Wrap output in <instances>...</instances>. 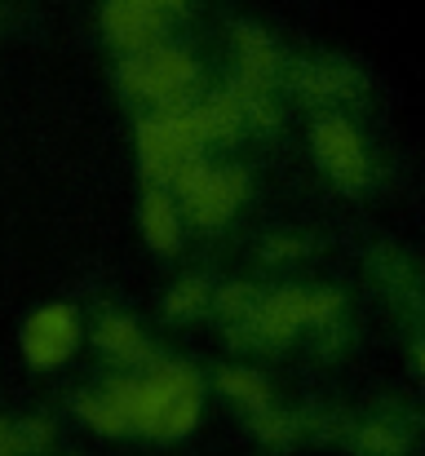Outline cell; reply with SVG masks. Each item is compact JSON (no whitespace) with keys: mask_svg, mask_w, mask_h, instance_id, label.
Wrapping results in <instances>:
<instances>
[{"mask_svg":"<svg viewBox=\"0 0 425 456\" xmlns=\"http://www.w3.org/2000/svg\"><path fill=\"white\" fill-rule=\"evenodd\" d=\"M231 94H235V102H240V111H244V125H253V129H262V134H271V129L280 125V102H275L271 85L235 80Z\"/></svg>","mask_w":425,"mask_h":456,"instance_id":"5bb4252c","label":"cell"},{"mask_svg":"<svg viewBox=\"0 0 425 456\" xmlns=\"http://www.w3.org/2000/svg\"><path fill=\"white\" fill-rule=\"evenodd\" d=\"M301 253H306V240H297V235H271L262 244V257L266 262H297Z\"/></svg>","mask_w":425,"mask_h":456,"instance_id":"7402d4cb","label":"cell"},{"mask_svg":"<svg viewBox=\"0 0 425 456\" xmlns=\"http://www.w3.org/2000/svg\"><path fill=\"white\" fill-rule=\"evenodd\" d=\"M0 456H31L18 439V426H9V421H0Z\"/></svg>","mask_w":425,"mask_h":456,"instance_id":"603a6c76","label":"cell"},{"mask_svg":"<svg viewBox=\"0 0 425 456\" xmlns=\"http://www.w3.org/2000/svg\"><path fill=\"white\" fill-rule=\"evenodd\" d=\"M195 80H200V67L186 49L177 45H146L138 53H129L120 62V89L138 102H155V111H186L195 107L191 94H195Z\"/></svg>","mask_w":425,"mask_h":456,"instance_id":"7a4b0ae2","label":"cell"},{"mask_svg":"<svg viewBox=\"0 0 425 456\" xmlns=\"http://www.w3.org/2000/svg\"><path fill=\"white\" fill-rule=\"evenodd\" d=\"M76 412H80V421H85L89 430H98V435H125V430H129V426H125V417H120V408H116V399H111L107 390L80 395Z\"/></svg>","mask_w":425,"mask_h":456,"instance_id":"2e32d148","label":"cell"},{"mask_svg":"<svg viewBox=\"0 0 425 456\" xmlns=\"http://www.w3.org/2000/svg\"><path fill=\"white\" fill-rule=\"evenodd\" d=\"M213 310L235 328V323H244L249 314H253V305H257V289H249V284H226V289H217L213 293Z\"/></svg>","mask_w":425,"mask_h":456,"instance_id":"d6986e66","label":"cell"},{"mask_svg":"<svg viewBox=\"0 0 425 456\" xmlns=\"http://www.w3.org/2000/svg\"><path fill=\"white\" fill-rule=\"evenodd\" d=\"M249 426H253V435H257L262 444H271V448L292 444V439H297V430H301V421H297V417H288V412H280L275 403H271V408H262V412H249Z\"/></svg>","mask_w":425,"mask_h":456,"instance_id":"ac0fdd59","label":"cell"},{"mask_svg":"<svg viewBox=\"0 0 425 456\" xmlns=\"http://www.w3.org/2000/svg\"><path fill=\"white\" fill-rule=\"evenodd\" d=\"M217 390H222L240 412H262V408L275 403V399H271V386H266L257 372H249V368H222V372H217Z\"/></svg>","mask_w":425,"mask_h":456,"instance_id":"4fadbf2b","label":"cell"},{"mask_svg":"<svg viewBox=\"0 0 425 456\" xmlns=\"http://www.w3.org/2000/svg\"><path fill=\"white\" fill-rule=\"evenodd\" d=\"M355 448L364 456H404L408 452V439L404 430H395L390 421H364L355 430Z\"/></svg>","mask_w":425,"mask_h":456,"instance_id":"e0dca14e","label":"cell"},{"mask_svg":"<svg viewBox=\"0 0 425 456\" xmlns=\"http://www.w3.org/2000/svg\"><path fill=\"white\" fill-rule=\"evenodd\" d=\"M244 195H249L244 168H213V164H208V168L200 173V182H195L186 195H177V200L186 204V213H191L195 226L213 231V226H226V222L235 217V208L244 204Z\"/></svg>","mask_w":425,"mask_h":456,"instance_id":"8992f818","label":"cell"},{"mask_svg":"<svg viewBox=\"0 0 425 456\" xmlns=\"http://www.w3.org/2000/svg\"><path fill=\"white\" fill-rule=\"evenodd\" d=\"M76 346H80V314L71 305H40L22 323V354L31 368H58L76 354Z\"/></svg>","mask_w":425,"mask_h":456,"instance_id":"5b68a950","label":"cell"},{"mask_svg":"<svg viewBox=\"0 0 425 456\" xmlns=\"http://www.w3.org/2000/svg\"><path fill=\"white\" fill-rule=\"evenodd\" d=\"M235 62H240V80H249V85H271V89H275L280 67H283L275 40H271L262 27H253V22H240V27H235Z\"/></svg>","mask_w":425,"mask_h":456,"instance_id":"9c48e42d","label":"cell"},{"mask_svg":"<svg viewBox=\"0 0 425 456\" xmlns=\"http://www.w3.org/2000/svg\"><path fill=\"white\" fill-rule=\"evenodd\" d=\"M204 151V138L195 129L191 107L186 111H155L138 125V164L151 186H168L173 173Z\"/></svg>","mask_w":425,"mask_h":456,"instance_id":"3957f363","label":"cell"},{"mask_svg":"<svg viewBox=\"0 0 425 456\" xmlns=\"http://www.w3.org/2000/svg\"><path fill=\"white\" fill-rule=\"evenodd\" d=\"M102 31H107V40H111L116 49L138 53V49L159 40V31H164V9L142 4V0H107V4H102Z\"/></svg>","mask_w":425,"mask_h":456,"instance_id":"52a82bcc","label":"cell"},{"mask_svg":"<svg viewBox=\"0 0 425 456\" xmlns=\"http://www.w3.org/2000/svg\"><path fill=\"white\" fill-rule=\"evenodd\" d=\"M288 85L301 102H341L364 89V76L346 62H297L288 71Z\"/></svg>","mask_w":425,"mask_h":456,"instance_id":"ba28073f","label":"cell"},{"mask_svg":"<svg viewBox=\"0 0 425 456\" xmlns=\"http://www.w3.org/2000/svg\"><path fill=\"white\" fill-rule=\"evenodd\" d=\"M341 293L337 289H306V323L315 328H332L341 319Z\"/></svg>","mask_w":425,"mask_h":456,"instance_id":"ffe728a7","label":"cell"},{"mask_svg":"<svg viewBox=\"0 0 425 456\" xmlns=\"http://www.w3.org/2000/svg\"><path fill=\"white\" fill-rule=\"evenodd\" d=\"M142 240L155 248V253H177V244H182V222H177V204H173V195L164 191V186H151L146 195H142Z\"/></svg>","mask_w":425,"mask_h":456,"instance_id":"8fae6325","label":"cell"},{"mask_svg":"<svg viewBox=\"0 0 425 456\" xmlns=\"http://www.w3.org/2000/svg\"><path fill=\"white\" fill-rule=\"evenodd\" d=\"M18 439H22V448H27V452H45V448L53 444V421L31 417V421H22V426H18Z\"/></svg>","mask_w":425,"mask_h":456,"instance_id":"44dd1931","label":"cell"},{"mask_svg":"<svg viewBox=\"0 0 425 456\" xmlns=\"http://www.w3.org/2000/svg\"><path fill=\"white\" fill-rule=\"evenodd\" d=\"M208 302H213L208 280H204V275H186V280H177V284L168 289L164 314H168V319H200V314L208 310Z\"/></svg>","mask_w":425,"mask_h":456,"instance_id":"9a60e30c","label":"cell"},{"mask_svg":"<svg viewBox=\"0 0 425 456\" xmlns=\"http://www.w3.org/2000/svg\"><path fill=\"white\" fill-rule=\"evenodd\" d=\"M310 147H315V159L319 168L341 186V191H364L368 177H372V164H368V147L359 138V129L346 120V116H323L315 120L310 129Z\"/></svg>","mask_w":425,"mask_h":456,"instance_id":"277c9868","label":"cell"},{"mask_svg":"<svg viewBox=\"0 0 425 456\" xmlns=\"http://www.w3.org/2000/svg\"><path fill=\"white\" fill-rule=\"evenodd\" d=\"M191 116H195V129H200L204 142H235V138L244 134V111H240V102H235L231 89H226V94H213V98H204V102H195Z\"/></svg>","mask_w":425,"mask_h":456,"instance_id":"7c38bea8","label":"cell"},{"mask_svg":"<svg viewBox=\"0 0 425 456\" xmlns=\"http://www.w3.org/2000/svg\"><path fill=\"white\" fill-rule=\"evenodd\" d=\"M94 346H98L111 363H125V368L151 363V346H146L142 328L129 314H102L98 328H94Z\"/></svg>","mask_w":425,"mask_h":456,"instance_id":"30bf717a","label":"cell"},{"mask_svg":"<svg viewBox=\"0 0 425 456\" xmlns=\"http://www.w3.org/2000/svg\"><path fill=\"white\" fill-rule=\"evenodd\" d=\"M107 395L116 399L129 430H138L146 439H182L200 421L204 381L186 363H151L146 377L116 381L107 386Z\"/></svg>","mask_w":425,"mask_h":456,"instance_id":"6da1fadb","label":"cell"}]
</instances>
